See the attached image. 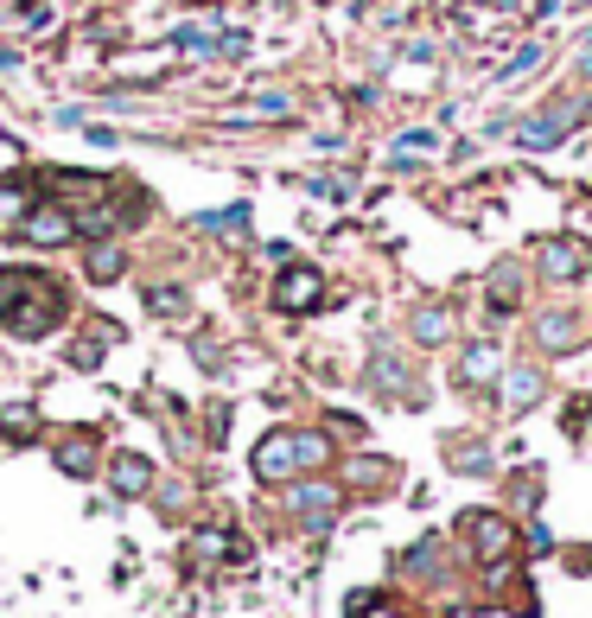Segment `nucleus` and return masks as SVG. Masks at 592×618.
I'll return each instance as SVG.
<instances>
[{
  "mask_svg": "<svg viewBox=\"0 0 592 618\" xmlns=\"http://www.w3.org/2000/svg\"><path fill=\"white\" fill-rule=\"evenodd\" d=\"M64 313H71V294H64L58 274L0 268V325H7V338H45V332H58Z\"/></svg>",
  "mask_w": 592,
  "mask_h": 618,
  "instance_id": "f257e3e1",
  "label": "nucleus"
},
{
  "mask_svg": "<svg viewBox=\"0 0 592 618\" xmlns=\"http://www.w3.org/2000/svg\"><path fill=\"white\" fill-rule=\"evenodd\" d=\"M332 459V440L325 434H293V427H281V434H268L255 446V478L261 485H287L293 472H312Z\"/></svg>",
  "mask_w": 592,
  "mask_h": 618,
  "instance_id": "f03ea898",
  "label": "nucleus"
},
{
  "mask_svg": "<svg viewBox=\"0 0 592 618\" xmlns=\"http://www.w3.org/2000/svg\"><path fill=\"white\" fill-rule=\"evenodd\" d=\"M20 236H26V243H39V249L77 243V217H71V204H32L26 223H20Z\"/></svg>",
  "mask_w": 592,
  "mask_h": 618,
  "instance_id": "7ed1b4c3",
  "label": "nucleus"
},
{
  "mask_svg": "<svg viewBox=\"0 0 592 618\" xmlns=\"http://www.w3.org/2000/svg\"><path fill=\"white\" fill-rule=\"evenodd\" d=\"M542 274L548 281H580V274L592 268V243L586 236H542Z\"/></svg>",
  "mask_w": 592,
  "mask_h": 618,
  "instance_id": "20e7f679",
  "label": "nucleus"
},
{
  "mask_svg": "<svg viewBox=\"0 0 592 618\" xmlns=\"http://www.w3.org/2000/svg\"><path fill=\"white\" fill-rule=\"evenodd\" d=\"M325 294V281H319V268H287L281 281H274V306L281 313H312Z\"/></svg>",
  "mask_w": 592,
  "mask_h": 618,
  "instance_id": "39448f33",
  "label": "nucleus"
},
{
  "mask_svg": "<svg viewBox=\"0 0 592 618\" xmlns=\"http://www.w3.org/2000/svg\"><path fill=\"white\" fill-rule=\"evenodd\" d=\"M109 491H115V497L153 491V459H147V453H115V459H109Z\"/></svg>",
  "mask_w": 592,
  "mask_h": 618,
  "instance_id": "423d86ee",
  "label": "nucleus"
},
{
  "mask_svg": "<svg viewBox=\"0 0 592 618\" xmlns=\"http://www.w3.org/2000/svg\"><path fill=\"white\" fill-rule=\"evenodd\" d=\"M293 517L300 523H332V510H338V491L332 485H293Z\"/></svg>",
  "mask_w": 592,
  "mask_h": 618,
  "instance_id": "0eeeda50",
  "label": "nucleus"
},
{
  "mask_svg": "<svg viewBox=\"0 0 592 618\" xmlns=\"http://www.w3.org/2000/svg\"><path fill=\"white\" fill-rule=\"evenodd\" d=\"M580 313H542V325H535V338H542V351H567V345H580Z\"/></svg>",
  "mask_w": 592,
  "mask_h": 618,
  "instance_id": "6e6552de",
  "label": "nucleus"
},
{
  "mask_svg": "<svg viewBox=\"0 0 592 618\" xmlns=\"http://www.w3.org/2000/svg\"><path fill=\"white\" fill-rule=\"evenodd\" d=\"M32 204H39V198H32V185H26V179H13V185H0V230H20V223H26V211H32Z\"/></svg>",
  "mask_w": 592,
  "mask_h": 618,
  "instance_id": "1a4fd4ad",
  "label": "nucleus"
},
{
  "mask_svg": "<svg viewBox=\"0 0 592 618\" xmlns=\"http://www.w3.org/2000/svg\"><path fill=\"white\" fill-rule=\"evenodd\" d=\"M58 466L71 472V478H90V472H96V440H90V434H71V440L58 446Z\"/></svg>",
  "mask_w": 592,
  "mask_h": 618,
  "instance_id": "9d476101",
  "label": "nucleus"
},
{
  "mask_svg": "<svg viewBox=\"0 0 592 618\" xmlns=\"http://www.w3.org/2000/svg\"><path fill=\"white\" fill-rule=\"evenodd\" d=\"M472 542H478V555L491 561V555H510V523H497V517H472Z\"/></svg>",
  "mask_w": 592,
  "mask_h": 618,
  "instance_id": "9b49d317",
  "label": "nucleus"
},
{
  "mask_svg": "<svg viewBox=\"0 0 592 618\" xmlns=\"http://www.w3.org/2000/svg\"><path fill=\"white\" fill-rule=\"evenodd\" d=\"M0 434H7L13 446H26L32 434H39V421H32V408H26V402H7V408H0Z\"/></svg>",
  "mask_w": 592,
  "mask_h": 618,
  "instance_id": "f8f14e48",
  "label": "nucleus"
},
{
  "mask_svg": "<svg viewBox=\"0 0 592 618\" xmlns=\"http://www.w3.org/2000/svg\"><path fill=\"white\" fill-rule=\"evenodd\" d=\"M121 274H128V255L115 243H96L90 249V281H121Z\"/></svg>",
  "mask_w": 592,
  "mask_h": 618,
  "instance_id": "ddd939ff",
  "label": "nucleus"
},
{
  "mask_svg": "<svg viewBox=\"0 0 592 618\" xmlns=\"http://www.w3.org/2000/svg\"><path fill=\"white\" fill-rule=\"evenodd\" d=\"M497 370H503L497 345H472V351H465V383H491Z\"/></svg>",
  "mask_w": 592,
  "mask_h": 618,
  "instance_id": "4468645a",
  "label": "nucleus"
},
{
  "mask_svg": "<svg viewBox=\"0 0 592 618\" xmlns=\"http://www.w3.org/2000/svg\"><path fill=\"white\" fill-rule=\"evenodd\" d=\"M535 396H542V370H516V376H510V408L522 415Z\"/></svg>",
  "mask_w": 592,
  "mask_h": 618,
  "instance_id": "2eb2a0df",
  "label": "nucleus"
},
{
  "mask_svg": "<svg viewBox=\"0 0 592 618\" xmlns=\"http://www.w3.org/2000/svg\"><path fill=\"white\" fill-rule=\"evenodd\" d=\"M516 287H522V281H516V268H503V274H497V287H491V313H497V319L516 306Z\"/></svg>",
  "mask_w": 592,
  "mask_h": 618,
  "instance_id": "dca6fc26",
  "label": "nucleus"
},
{
  "mask_svg": "<svg viewBox=\"0 0 592 618\" xmlns=\"http://www.w3.org/2000/svg\"><path fill=\"white\" fill-rule=\"evenodd\" d=\"M204 230H223V236H230V230H249V204H230V211H211V217H204Z\"/></svg>",
  "mask_w": 592,
  "mask_h": 618,
  "instance_id": "f3484780",
  "label": "nucleus"
},
{
  "mask_svg": "<svg viewBox=\"0 0 592 618\" xmlns=\"http://www.w3.org/2000/svg\"><path fill=\"white\" fill-rule=\"evenodd\" d=\"M446 332H452V325H446V313H421V319H414V338H421V345H440Z\"/></svg>",
  "mask_w": 592,
  "mask_h": 618,
  "instance_id": "a211bd4d",
  "label": "nucleus"
},
{
  "mask_svg": "<svg viewBox=\"0 0 592 618\" xmlns=\"http://www.w3.org/2000/svg\"><path fill=\"white\" fill-rule=\"evenodd\" d=\"M351 618H402V612H389V599H376V593H357L351 599Z\"/></svg>",
  "mask_w": 592,
  "mask_h": 618,
  "instance_id": "6ab92c4d",
  "label": "nucleus"
},
{
  "mask_svg": "<svg viewBox=\"0 0 592 618\" xmlns=\"http://www.w3.org/2000/svg\"><path fill=\"white\" fill-rule=\"evenodd\" d=\"M147 306H153V313H166V319H179L185 294H179V287H153V294H147Z\"/></svg>",
  "mask_w": 592,
  "mask_h": 618,
  "instance_id": "aec40b11",
  "label": "nucleus"
},
{
  "mask_svg": "<svg viewBox=\"0 0 592 618\" xmlns=\"http://www.w3.org/2000/svg\"><path fill=\"white\" fill-rule=\"evenodd\" d=\"M535 58H542V51H535V45H522L516 58H510V64H503V71H497V83H510V77H522V71H529V64H535Z\"/></svg>",
  "mask_w": 592,
  "mask_h": 618,
  "instance_id": "412c9836",
  "label": "nucleus"
},
{
  "mask_svg": "<svg viewBox=\"0 0 592 618\" xmlns=\"http://www.w3.org/2000/svg\"><path fill=\"white\" fill-rule=\"evenodd\" d=\"M287 109H293V102H287V96H261V102H255V115H274V122H281V115H287Z\"/></svg>",
  "mask_w": 592,
  "mask_h": 618,
  "instance_id": "4be33fe9",
  "label": "nucleus"
},
{
  "mask_svg": "<svg viewBox=\"0 0 592 618\" xmlns=\"http://www.w3.org/2000/svg\"><path fill=\"white\" fill-rule=\"evenodd\" d=\"M0 71H7V77L20 71V51H0Z\"/></svg>",
  "mask_w": 592,
  "mask_h": 618,
  "instance_id": "5701e85b",
  "label": "nucleus"
}]
</instances>
